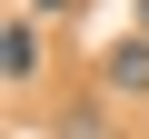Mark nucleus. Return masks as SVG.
<instances>
[{
    "mask_svg": "<svg viewBox=\"0 0 149 139\" xmlns=\"http://www.w3.org/2000/svg\"><path fill=\"white\" fill-rule=\"evenodd\" d=\"M30 70H40V30L20 20V30H10V80H30Z\"/></svg>",
    "mask_w": 149,
    "mask_h": 139,
    "instance_id": "2",
    "label": "nucleus"
},
{
    "mask_svg": "<svg viewBox=\"0 0 149 139\" xmlns=\"http://www.w3.org/2000/svg\"><path fill=\"white\" fill-rule=\"evenodd\" d=\"M139 30H149V0H139Z\"/></svg>",
    "mask_w": 149,
    "mask_h": 139,
    "instance_id": "4",
    "label": "nucleus"
},
{
    "mask_svg": "<svg viewBox=\"0 0 149 139\" xmlns=\"http://www.w3.org/2000/svg\"><path fill=\"white\" fill-rule=\"evenodd\" d=\"M109 90H129V99H139V90H149V30H139V40H119V50H109Z\"/></svg>",
    "mask_w": 149,
    "mask_h": 139,
    "instance_id": "1",
    "label": "nucleus"
},
{
    "mask_svg": "<svg viewBox=\"0 0 149 139\" xmlns=\"http://www.w3.org/2000/svg\"><path fill=\"white\" fill-rule=\"evenodd\" d=\"M30 10H70V0H30Z\"/></svg>",
    "mask_w": 149,
    "mask_h": 139,
    "instance_id": "3",
    "label": "nucleus"
}]
</instances>
